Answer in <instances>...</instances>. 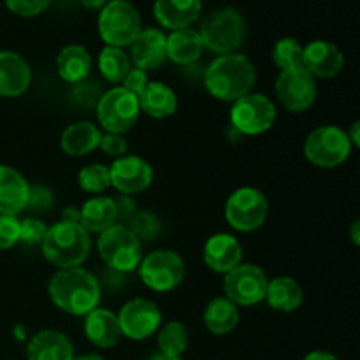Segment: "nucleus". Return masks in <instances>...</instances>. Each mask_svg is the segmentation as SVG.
<instances>
[{
    "label": "nucleus",
    "instance_id": "obj_1",
    "mask_svg": "<svg viewBox=\"0 0 360 360\" xmlns=\"http://www.w3.org/2000/svg\"><path fill=\"white\" fill-rule=\"evenodd\" d=\"M48 292L56 308L74 316H86L101 302L97 278L81 267L58 269L49 280Z\"/></svg>",
    "mask_w": 360,
    "mask_h": 360
},
{
    "label": "nucleus",
    "instance_id": "obj_2",
    "mask_svg": "<svg viewBox=\"0 0 360 360\" xmlns=\"http://www.w3.org/2000/svg\"><path fill=\"white\" fill-rule=\"evenodd\" d=\"M257 79L255 65L241 53L220 55L210 63L204 76L211 97L224 102H236L252 91Z\"/></svg>",
    "mask_w": 360,
    "mask_h": 360
},
{
    "label": "nucleus",
    "instance_id": "obj_3",
    "mask_svg": "<svg viewBox=\"0 0 360 360\" xmlns=\"http://www.w3.org/2000/svg\"><path fill=\"white\" fill-rule=\"evenodd\" d=\"M42 255L58 269L79 267L88 259L91 250L90 234L79 224L60 220L51 225L41 243Z\"/></svg>",
    "mask_w": 360,
    "mask_h": 360
},
{
    "label": "nucleus",
    "instance_id": "obj_4",
    "mask_svg": "<svg viewBox=\"0 0 360 360\" xmlns=\"http://www.w3.org/2000/svg\"><path fill=\"white\" fill-rule=\"evenodd\" d=\"M202 46L217 55H231L243 46L246 37L245 18L236 9H218L206 18L199 30Z\"/></svg>",
    "mask_w": 360,
    "mask_h": 360
},
{
    "label": "nucleus",
    "instance_id": "obj_5",
    "mask_svg": "<svg viewBox=\"0 0 360 360\" xmlns=\"http://www.w3.org/2000/svg\"><path fill=\"white\" fill-rule=\"evenodd\" d=\"M97 250L105 266L118 273L137 269L143 260V243L125 225H112L97 241Z\"/></svg>",
    "mask_w": 360,
    "mask_h": 360
},
{
    "label": "nucleus",
    "instance_id": "obj_6",
    "mask_svg": "<svg viewBox=\"0 0 360 360\" xmlns=\"http://www.w3.org/2000/svg\"><path fill=\"white\" fill-rule=\"evenodd\" d=\"M141 32V16L136 7L127 0H111L98 16V34L112 48L132 44Z\"/></svg>",
    "mask_w": 360,
    "mask_h": 360
},
{
    "label": "nucleus",
    "instance_id": "obj_7",
    "mask_svg": "<svg viewBox=\"0 0 360 360\" xmlns=\"http://www.w3.org/2000/svg\"><path fill=\"white\" fill-rule=\"evenodd\" d=\"M139 101L123 86L111 88L97 102V118L108 134L123 136L136 125L139 118Z\"/></svg>",
    "mask_w": 360,
    "mask_h": 360
},
{
    "label": "nucleus",
    "instance_id": "obj_8",
    "mask_svg": "<svg viewBox=\"0 0 360 360\" xmlns=\"http://www.w3.org/2000/svg\"><path fill=\"white\" fill-rule=\"evenodd\" d=\"M352 143L347 132L336 125H323L313 130L304 143V155L320 169H334L350 157Z\"/></svg>",
    "mask_w": 360,
    "mask_h": 360
},
{
    "label": "nucleus",
    "instance_id": "obj_9",
    "mask_svg": "<svg viewBox=\"0 0 360 360\" xmlns=\"http://www.w3.org/2000/svg\"><path fill=\"white\" fill-rule=\"evenodd\" d=\"M269 213L264 192L253 186H243L231 193L225 204V218L234 231L253 232L266 224Z\"/></svg>",
    "mask_w": 360,
    "mask_h": 360
},
{
    "label": "nucleus",
    "instance_id": "obj_10",
    "mask_svg": "<svg viewBox=\"0 0 360 360\" xmlns=\"http://www.w3.org/2000/svg\"><path fill=\"white\" fill-rule=\"evenodd\" d=\"M185 262L172 250H155L139 264V276L155 292H171L183 283Z\"/></svg>",
    "mask_w": 360,
    "mask_h": 360
},
{
    "label": "nucleus",
    "instance_id": "obj_11",
    "mask_svg": "<svg viewBox=\"0 0 360 360\" xmlns=\"http://www.w3.org/2000/svg\"><path fill=\"white\" fill-rule=\"evenodd\" d=\"M276 122L273 101L262 94H252L232 102L231 123L243 136H259L267 132Z\"/></svg>",
    "mask_w": 360,
    "mask_h": 360
},
{
    "label": "nucleus",
    "instance_id": "obj_12",
    "mask_svg": "<svg viewBox=\"0 0 360 360\" xmlns=\"http://www.w3.org/2000/svg\"><path fill=\"white\" fill-rule=\"evenodd\" d=\"M266 273L255 264H239L225 274V297L236 306H255L264 301L267 290Z\"/></svg>",
    "mask_w": 360,
    "mask_h": 360
},
{
    "label": "nucleus",
    "instance_id": "obj_13",
    "mask_svg": "<svg viewBox=\"0 0 360 360\" xmlns=\"http://www.w3.org/2000/svg\"><path fill=\"white\" fill-rule=\"evenodd\" d=\"M274 90L280 104L292 112L306 111L316 101V79L302 65L281 70Z\"/></svg>",
    "mask_w": 360,
    "mask_h": 360
},
{
    "label": "nucleus",
    "instance_id": "obj_14",
    "mask_svg": "<svg viewBox=\"0 0 360 360\" xmlns=\"http://www.w3.org/2000/svg\"><path fill=\"white\" fill-rule=\"evenodd\" d=\"M116 316H118L122 336L134 341L148 340L162 326L160 309L150 299H132L123 304Z\"/></svg>",
    "mask_w": 360,
    "mask_h": 360
},
{
    "label": "nucleus",
    "instance_id": "obj_15",
    "mask_svg": "<svg viewBox=\"0 0 360 360\" xmlns=\"http://www.w3.org/2000/svg\"><path fill=\"white\" fill-rule=\"evenodd\" d=\"M109 178H111V185L118 192L134 195V193H141L150 188L153 181V169L144 158L125 155L112 162L109 167Z\"/></svg>",
    "mask_w": 360,
    "mask_h": 360
},
{
    "label": "nucleus",
    "instance_id": "obj_16",
    "mask_svg": "<svg viewBox=\"0 0 360 360\" xmlns=\"http://www.w3.org/2000/svg\"><path fill=\"white\" fill-rule=\"evenodd\" d=\"M345 65V56L336 44L329 41H313L302 48V67L319 79L338 76Z\"/></svg>",
    "mask_w": 360,
    "mask_h": 360
},
{
    "label": "nucleus",
    "instance_id": "obj_17",
    "mask_svg": "<svg viewBox=\"0 0 360 360\" xmlns=\"http://www.w3.org/2000/svg\"><path fill=\"white\" fill-rule=\"evenodd\" d=\"M130 60L141 70H155L167 60V37L157 28H146L130 44Z\"/></svg>",
    "mask_w": 360,
    "mask_h": 360
},
{
    "label": "nucleus",
    "instance_id": "obj_18",
    "mask_svg": "<svg viewBox=\"0 0 360 360\" xmlns=\"http://www.w3.org/2000/svg\"><path fill=\"white\" fill-rule=\"evenodd\" d=\"M204 262L211 271L227 274L241 264L243 248L238 239L227 232L211 236L204 245Z\"/></svg>",
    "mask_w": 360,
    "mask_h": 360
},
{
    "label": "nucleus",
    "instance_id": "obj_19",
    "mask_svg": "<svg viewBox=\"0 0 360 360\" xmlns=\"http://www.w3.org/2000/svg\"><path fill=\"white\" fill-rule=\"evenodd\" d=\"M32 83L27 60L14 51H0V97H20Z\"/></svg>",
    "mask_w": 360,
    "mask_h": 360
},
{
    "label": "nucleus",
    "instance_id": "obj_20",
    "mask_svg": "<svg viewBox=\"0 0 360 360\" xmlns=\"http://www.w3.org/2000/svg\"><path fill=\"white\" fill-rule=\"evenodd\" d=\"M30 185L20 171L0 165V214L18 217L27 207Z\"/></svg>",
    "mask_w": 360,
    "mask_h": 360
},
{
    "label": "nucleus",
    "instance_id": "obj_21",
    "mask_svg": "<svg viewBox=\"0 0 360 360\" xmlns=\"http://www.w3.org/2000/svg\"><path fill=\"white\" fill-rule=\"evenodd\" d=\"M27 357L28 360H74V347L60 330L44 329L30 338Z\"/></svg>",
    "mask_w": 360,
    "mask_h": 360
},
{
    "label": "nucleus",
    "instance_id": "obj_22",
    "mask_svg": "<svg viewBox=\"0 0 360 360\" xmlns=\"http://www.w3.org/2000/svg\"><path fill=\"white\" fill-rule=\"evenodd\" d=\"M202 0H155V18L169 30L188 28L199 18Z\"/></svg>",
    "mask_w": 360,
    "mask_h": 360
},
{
    "label": "nucleus",
    "instance_id": "obj_23",
    "mask_svg": "<svg viewBox=\"0 0 360 360\" xmlns=\"http://www.w3.org/2000/svg\"><path fill=\"white\" fill-rule=\"evenodd\" d=\"M120 217V206L111 197H91L79 210V225L90 234H102L116 225Z\"/></svg>",
    "mask_w": 360,
    "mask_h": 360
},
{
    "label": "nucleus",
    "instance_id": "obj_24",
    "mask_svg": "<svg viewBox=\"0 0 360 360\" xmlns=\"http://www.w3.org/2000/svg\"><path fill=\"white\" fill-rule=\"evenodd\" d=\"M84 334L88 341L98 348H112L122 340L118 316L109 309L97 308L88 313L84 320Z\"/></svg>",
    "mask_w": 360,
    "mask_h": 360
},
{
    "label": "nucleus",
    "instance_id": "obj_25",
    "mask_svg": "<svg viewBox=\"0 0 360 360\" xmlns=\"http://www.w3.org/2000/svg\"><path fill=\"white\" fill-rule=\"evenodd\" d=\"M141 111L155 120L169 118L178 109V97L167 84L160 81H148L144 90L137 95Z\"/></svg>",
    "mask_w": 360,
    "mask_h": 360
},
{
    "label": "nucleus",
    "instance_id": "obj_26",
    "mask_svg": "<svg viewBox=\"0 0 360 360\" xmlns=\"http://www.w3.org/2000/svg\"><path fill=\"white\" fill-rule=\"evenodd\" d=\"M102 132L91 122H76L63 130L60 137V146L69 157H84L98 148Z\"/></svg>",
    "mask_w": 360,
    "mask_h": 360
},
{
    "label": "nucleus",
    "instance_id": "obj_27",
    "mask_svg": "<svg viewBox=\"0 0 360 360\" xmlns=\"http://www.w3.org/2000/svg\"><path fill=\"white\" fill-rule=\"evenodd\" d=\"M264 299L274 311L292 313L301 308L302 301H304V290L294 278L278 276L267 283Z\"/></svg>",
    "mask_w": 360,
    "mask_h": 360
},
{
    "label": "nucleus",
    "instance_id": "obj_28",
    "mask_svg": "<svg viewBox=\"0 0 360 360\" xmlns=\"http://www.w3.org/2000/svg\"><path fill=\"white\" fill-rule=\"evenodd\" d=\"M56 70L65 83H81L90 76L91 56L83 46L70 44L60 51L56 58Z\"/></svg>",
    "mask_w": 360,
    "mask_h": 360
},
{
    "label": "nucleus",
    "instance_id": "obj_29",
    "mask_svg": "<svg viewBox=\"0 0 360 360\" xmlns=\"http://www.w3.org/2000/svg\"><path fill=\"white\" fill-rule=\"evenodd\" d=\"M202 39L193 28L174 30L167 37V58L178 65H188L202 55Z\"/></svg>",
    "mask_w": 360,
    "mask_h": 360
},
{
    "label": "nucleus",
    "instance_id": "obj_30",
    "mask_svg": "<svg viewBox=\"0 0 360 360\" xmlns=\"http://www.w3.org/2000/svg\"><path fill=\"white\" fill-rule=\"evenodd\" d=\"M238 306L227 297H214L204 309V323L214 336H225L238 327Z\"/></svg>",
    "mask_w": 360,
    "mask_h": 360
},
{
    "label": "nucleus",
    "instance_id": "obj_31",
    "mask_svg": "<svg viewBox=\"0 0 360 360\" xmlns=\"http://www.w3.org/2000/svg\"><path fill=\"white\" fill-rule=\"evenodd\" d=\"M188 329L178 320L167 322L158 329V352L172 355V357H181L188 348Z\"/></svg>",
    "mask_w": 360,
    "mask_h": 360
},
{
    "label": "nucleus",
    "instance_id": "obj_32",
    "mask_svg": "<svg viewBox=\"0 0 360 360\" xmlns=\"http://www.w3.org/2000/svg\"><path fill=\"white\" fill-rule=\"evenodd\" d=\"M98 69L109 83H122L132 67H130V58L122 48L105 46L98 55Z\"/></svg>",
    "mask_w": 360,
    "mask_h": 360
},
{
    "label": "nucleus",
    "instance_id": "obj_33",
    "mask_svg": "<svg viewBox=\"0 0 360 360\" xmlns=\"http://www.w3.org/2000/svg\"><path fill=\"white\" fill-rule=\"evenodd\" d=\"M77 183L88 193H102L111 186L109 167L104 164H90L77 174Z\"/></svg>",
    "mask_w": 360,
    "mask_h": 360
},
{
    "label": "nucleus",
    "instance_id": "obj_34",
    "mask_svg": "<svg viewBox=\"0 0 360 360\" xmlns=\"http://www.w3.org/2000/svg\"><path fill=\"white\" fill-rule=\"evenodd\" d=\"M273 62L281 70L294 69L302 65V46L295 39L283 37L274 44L273 48Z\"/></svg>",
    "mask_w": 360,
    "mask_h": 360
},
{
    "label": "nucleus",
    "instance_id": "obj_35",
    "mask_svg": "<svg viewBox=\"0 0 360 360\" xmlns=\"http://www.w3.org/2000/svg\"><path fill=\"white\" fill-rule=\"evenodd\" d=\"M48 227L37 218H25L20 220V243L27 246L41 245L44 239Z\"/></svg>",
    "mask_w": 360,
    "mask_h": 360
},
{
    "label": "nucleus",
    "instance_id": "obj_36",
    "mask_svg": "<svg viewBox=\"0 0 360 360\" xmlns=\"http://www.w3.org/2000/svg\"><path fill=\"white\" fill-rule=\"evenodd\" d=\"M20 243V220L18 217L0 214V250H9Z\"/></svg>",
    "mask_w": 360,
    "mask_h": 360
},
{
    "label": "nucleus",
    "instance_id": "obj_37",
    "mask_svg": "<svg viewBox=\"0 0 360 360\" xmlns=\"http://www.w3.org/2000/svg\"><path fill=\"white\" fill-rule=\"evenodd\" d=\"M53 0H6V6L11 13L18 16L32 18L44 13Z\"/></svg>",
    "mask_w": 360,
    "mask_h": 360
},
{
    "label": "nucleus",
    "instance_id": "obj_38",
    "mask_svg": "<svg viewBox=\"0 0 360 360\" xmlns=\"http://www.w3.org/2000/svg\"><path fill=\"white\" fill-rule=\"evenodd\" d=\"M102 151H104L108 157L120 158L125 157L127 150H129V144H127V139L123 136H118V134H102L101 144H98Z\"/></svg>",
    "mask_w": 360,
    "mask_h": 360
},
{
    "label": "nucleus",
    "instance_id": "obj_39",
    "mask_svg": "<svg viewBox=\"0 0 360 360\" xmlns=\"http://www.w3.org/2000/svg\"><path fill=\"white\" fill-rule=\"evenodd\" d=\"M53 206V192L42 185L30 186L28 192L27 207H32L34 211H46Z\"/></svg>",
    "mask_w": 360,
    "mask_h": 360
},
{
    "label": "nucleus",
    "instance_id": "obj_40",
    "mask_svg": "<svg viewBox=\"0 0 360 360\" xmlns=\"http://www.w3.org/2000/svg\"><path fill=\"white\" fill-rule=\"evenodd\" d=\"M122 83L125 90H129L130 94H134L137 97V95L144 90V86L148 84V74L136 67V69L129 70V74H127L125 79H123Z\"/></svg>",
    "mask_w": 360,
    "mask_h": 360
},
{
    "label": "nucleus",
    "instance_id": "obj_41",
    "mask_svg": "<svg viewBox=\"0 0 360 360\" xmlns=\"http://www.w3.org/2000/svg\"><path fill=\"white\" fill-rule=\"evenodd\" d=\"M62 221H67V224H79V210L74 206L65 207L62 211Z\"/></svg>",
    "mask_w": 360,
    "mask_h": 360
},
{
    "label": "nucleus",
    "instance_id": "obj_42",
    "mask_svg": "<svg viewBox=\"0 0 360 360\" xmlns=\"http://www.w3.org/2000/svg\"><path fill=\"white\" fill-rule=\"evenodd\" d=\"M359 130H360V123L355 122L354 125H352V129L347 132V136H348V139H350L352 146H360V132H359Z\"/></svg>",
    "mask_w": 360,
    "mask_h": 360
},
{
    "label": "nucleus",
    "instance_id": "obj_43",
    "mask_svg": "<svg viewBox=\"0 0 360 360\" xmlns=\"http://www.w3.org/2000/svg\"><path fill=\"white\" fill-rule=\"evenodd\" d=\"M304 360H340V359H338L336 355L329 354V352L316 350V352H311V354L306 355Z\"/></svg>",
    "mask_w": 360,
    "mask_h": 360
},
{
    "label": "nucleus",
    "instance_id": "obj_44",
    "mask_svg": "<svg viewBox=\"0 0 360 360\" xmlns=\"http://www.w3.org/2000/svg\"><path fill=\"white\" fill-rule=\"evenodd\" d=\"M350 238L354 241L355 246L360 245V221L355 220L350 227Z\"/></svg>",
    "mask_w": 360,
    "mask_h": 360
},
{
    "label": "nucleus",
    "instance_id": "obj_45",
    "mask_svg": "<svg viewBox=\"0 0 360 360\" xmlns=\"http://www.w3.org/2000/svg\"><path fill=\"white\" fill-rule=\"evenodd\" d=\"M81 4L88 9H102L105 6V0H81Z\"/></svg>",
    "mask_w": 360,
    "mask_h": 360
},
{
    "label": "nucleus",
    "instance_id": "obj_46",
    "mask_svg": "<svg viewBox=\"0 0 360 360\" xmlns=\"http://www.w3.org/2000/svg\"><path fill=\"white\" fill-rule=\"evenodd\" d=\"M146 360H181V357H172V355L162 354V352H155Z\"/></svg>",
    "mask_w": 360,
    "mask_h": 360
},
{
    "label": "nucleus",
    "instance_id": "obj_47",
    "mask_svg": "<svg viewBox=\"0 0 360 360\" xmlns=\"http://www.w3.org/2000/svg\"><path fill=\"white\" fill-rule=\"evenodd\" d=\"M14 336H16V340L23 341L27 338V329L23 326H16L14 327Z\"/></svg>",
    "mask_w": 360,
    "mask_h": 360
},
{
    "label": "nucleus",
    "instance_id": "obj_48",
    "mask_svg": "<svg viewBox=\"0 0 360 360\" xmlns=\"http://www.w3.org/2000/svg\"><path fill=\"white\" fill-rule=\"evenodd\" d=\"M74 360H104V359L97 354H84V355H79V357H74Z\"/></svg>",
    "mask_w": 360,
    "mask_h": 360
}]
</instances>
